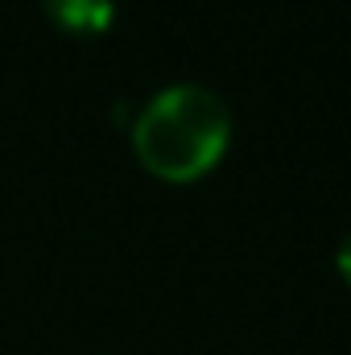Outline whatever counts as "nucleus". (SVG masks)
I'll use <instances>...</instances> for the list:
<instances>
[{"mask_svg":"<svg viewBox=\"0 0 351 355\" xmlns=\"http://www.w3.org/2000/svg\"><path fill=\"white\" fill-rule=\"evenodd\" d=\"M232 145V112L211 87L178 83L157 91L137 124H132V153L137 162L162 182H198L207 178Z\"/></svg>","mask_w":351,"mask_h":355,"instance_id":"1","label":"nucleus"},{"mask_svg":"<svg viewBox=\"0 0 351 355\" xmlns=\"http://www.w3.org/2000/svg\"><path fill=\"white\" fill-rule=\"evenodd\" d=\"M42 8L67 33H103L112 25L116 0H42Z\"/></svg>","mask_w":351,"mask_h":355,"instance_id":"2","label":"nucleus"},{"mask_svg":"<svg viewBox=\"0 0 351 355\" xmlns=\"http://www.w3.org/2000/svg\"><path fill=\"white\" fill-rule=\"evenodd\" d=\"M335 265H339V277L351 285V232H348V240L339 244V257H335Z\"/></svg>","mask_w":351,"mask_h":355,"instance_id":"3","label":"nucleus"}]
</instances>
